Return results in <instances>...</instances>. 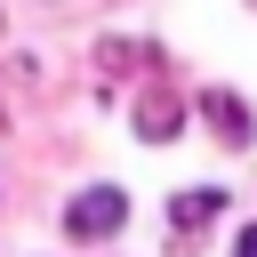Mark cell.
<instances>
[{
    "label": "cell",
    "mask_w": 257,
    "mask_h": 257,
    "mask_svg": "<svg viewBox=\"0 0 257 257\" xmlns=\"http://www.w3.org/2000/svg\"><path fill=\"white\" fill-rule=\"evenodd\" d=\"M120 225H128V193H120V185H88V193L64 201V233H72V241H104V233H120Z\"/></svg>",
    "instance_id": "1"
},
{
    "label": "cell",
    "mask_w": 257,
    "mask_h": 257,
    "mask_svg": "<svg viewBox=\"0 0 257 257\" xmlns=\"http://www.w3.org/2000/svg\"><path fill=\"white\" fill-rule=\"evenodd\" d=\"M201 112H209V128H217V145H233V153H241V145L257 137V120H249V104H241L233 88H209V96H201Z\"/></svg>",
    "instance_id": "2"
},
{
    "label": "cell",
    "mask_w": 257,
    "mask_h": 257,
    "mask_svg": "<svg viewBox=\"0 0 257 257\" xmlns=\"http://www.w3.org/2000/svg\"><path fill=\"white\" fill-rule=\"evenodd\" d=\"M137 137H145V145H169V137H177V104H169V96H145V104H137Z\"/></svg>",
    "instance_id": "3"
},
{
    "label": "cell",
    "mask_w": 257,
    "mask_h": 257,
    "mask_svg": "<svg viewBox=\"0 0 257 257\" xmlns=\"http://www.w3.org/2000/svg\"><path fill=\"white\" fill-rule=\"evenodd\" d=\"M217 209H225V193H217V185H201V193H177V201H169V217H177V225H209Z\"/></svg>",
    "instance_id": "4"
},
{
    "label": "cell",
    "mask_w": 257,
    "mask_h": 257,
    "mask_svg": "<svg viewBox=\"0 0 257 257\" xmlns=\"http://www.w3.org/2000/svg\"><path fill=\"white\" fill-rule=\"evenodd\" d=\"M233 249H241V257H257V225H241V241H233Z\"/></svg>",
    "instance_id": "5"
}]
</instances>
